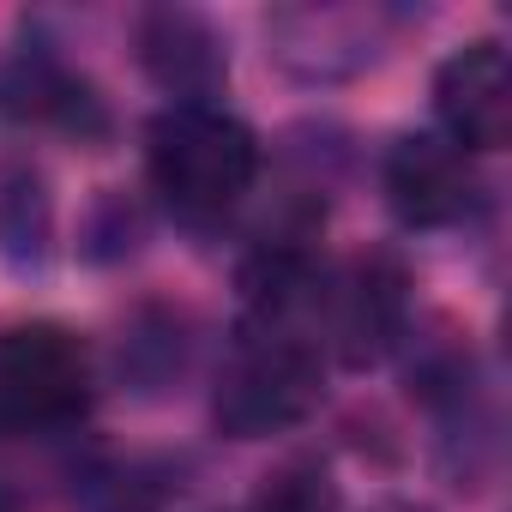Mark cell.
Segmentation results:
<instances>
[{"mask_svg":"<svg viewBox=\"0 0 512 512\" xmlns=\"http://www.w3.org/2000/svg\"><path fill=\"white\" fill-rule=\"evenodd\" d=\"M326 404V356L314 320L241 314L235 344L211 386V422L229 440H272L302 428Z\"/></svg>","mask_w":512,"mask_h":512,"instance_id":"1","label":"cell"},{"mask_svg":"<svg viewBox=\"0 0 512 512\" xmlns=\"http://www.w3.org/2000/svg\"><path fill=\"white\" fill-rule=\"evenodd\" d=\"M145 175L175 223L211 229L260 181V133L223 103H175L145 127Z\"/></svg>","mask_w":512,"mask_h":512,"instance_id":"2","label":"cell"},{"mask_svg":"<svg viewBox=\"0 0 512 512\" xmlns=\"http://www.w3.org/2000/svg\"><path fill=\"white\" fill-rule=\"evenodd\" d=\"M91 350L61 320L0 326V434H61L91 410Z\"/></svg>","mask_w":512,"mask_h":512,"instance_id":"3","label":"cell"},{"mask_svg":"<svg viewBox=\"0 0 512 512\" xmlns=\"http://www.w3.org/2000/svg\"><path fill=\"white\" fill-rule=\"evenodd\" d=\"M398 13L356 0H302L266 13V55L296 85H350L392 49Z\"/></svg>","mask_w":512,"mask_h":512,"instance_id":"4","label":"cell"},{"mask_svg":"<svg viewBox=\"0 0 512 512\" xmlns=\"http://www.w3.org/2000/svg\"><path fill=\"white\" fill-rule=\"evenodd\" d=\"M320 302H326V344L350 374H368L410 344V272L392 247L356 253Z\"/></svg>","mask_w":512,"mask_h":512,"instance_id":"5","label":"cell"},{"mask_svg":"<svg viewBox=\"0 0 512 512\" xmlns=\"http://www.w3.org/2000/svg\"><path fill=\"white\" fill-rule=\"evenodd\" d=\"M380 187H386V205L404 229H458L470 223L476 199H482V181H476V163L440 139V133H404L386 145L380 157Z\"/></svg>","mask_w":512,"mask_h":512,"instance_id":"6","label":"cell"},{"mask_svg":"<svg viewBox=\"0 0 512 512\" xmlns=\"http://www.w3.org/2000/svg\"><path fill=\"white\" fill-rule=\"evenodd\" d=\"M133 49L145 79L175 103H217L229 85V43L193 7H145L133 19Z\"/></svg>","mask_w":512,"mask_h":512,"instance_id":"7","label":"cell"},{"mask_svg":"<svg viewBox=\"0 0 512 512\" xmlns=\"http://www.w3.org/2000/svg\"><path fill=\"white\" fill-rule=\"evenodd\" d=\"M434 115L440 139H452L464 157L500 151L512 139V67L500 43H464L434 73Z\"/></svg>","mask_w":512,"mask_h":512,"instance_id":"8","label":"cell"},{"mask_svg":"<svg viewBox=\"0 0 512 512\" xmlns=\"http://www.w3.org/2000/svg\"><path fill=\"white\" fill-rule=\"evenodd\" d=\"M0 115L31 121V127H55V133H67L79 145L109 139V109H103L97 85L79 79L49 49H19L7 67H0Z\"/></svg>","mask_w":512,"mask_h":512,"instance_id":"9","label":"cell"},{"mask_svg":"<svg viewBox=\"0 0 512 512\" xmlns=\"http://www.w3.org/2000/svg\"><path fill=\"white\" fill-rule=\"evenodd\" d=\"M55 260V193L43 169L0 175V266L13 278H43Z\"/></svg>","mask_w":512,"mask_h":512,"instance_id":"10","label":"cell"},{"mask_svg":"<svg viewBox=\"0 0 512 512\" xmlns=\"http://www.w3.org/2000/svg\"><path fill=\"white\" fill-rule=\"evenodd\" d=\"M187 350H193L187 314H175V308H139L127 320V338H121V374L145 398H157V392H169L187 374Z\"/></svg>","mask_w":512,"mask_h":512,"instance_id":"11","label":"cell"},{"mask_svg":"<svg viewBox=\"0 0 512 512\" xmlns=\"http://www.w3.org/2000/svg\"><path fill=\"white\" fill-rule=\"evenodd\" d=\"M247 512H344V488L320 458H284L260 476Z\"/></svg>","mask_w":512,"mask_h":512,"instance_id":"12","label":"cell"},{"mask_svg":"<svg viewBox=\"0 0 512 512\" xmlns=\"http://www.w3.org/2000/svg\"><path fill=\"white\" fill-rule=\"evenodd\" d=\"M91 512H187L181 488L169 476H151V470H121L97 488Z\"/></svg>","mask_w":512,"mask_h":512,"instance_id":"13","label":"cell"},{"mask_svg":"<svg viewBox=\"0 0 512 512\" xmlns=\"http://www.w3.org/2000/svg\"><path fill=\"white\" fill-rule=\"evenodd\" d=\"M139 247V211L121 199V193H109L103 205H97V223H91V260H121V253H133Z\"/></svg>","mask_w":512,"mask_h":512,"instance_id":"14","label":"cell"},{"mask_svg":"<svg viewBox=\"0 0 512 512\" xmlns=\"http://www.w3.org/2000/svg\"><path fill=\"white\" fill-rule=\"evenodd\" d=\"M368 512H434V506H422V500H380V506H368Z\"/></svg>","mask_w":512,"mask_h":512,"instance_id":"15","label":"cell"},{"mask_svg":"<svg viewBox=\"0 0 512 512\" xmlns=\"http://www.w3.org/2000/svg\"><path fill=\"white\" fill-rule=\"evenodd\" d=\"M0 512H19V494H13L7 482H0Z\"/></svg>","mask_w":512,"mask_h":512,"instance_id":"16","label":"cell"}]
</instances>
